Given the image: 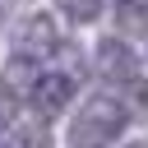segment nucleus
<instances>
[{"label": "nucleus", "mask_w": 148, "mask_h": 148, "mask_svg": "<svg viewBox=\"0 0 148 148\" xmlns=\"http://www.w3.org/2000/svg\"><path fill=\"white\" fill-rule=\"evenodd\" d=\"M116 23L125 37H148V0H116Z\"/></svg>", "instance_id": "5"}, {"label": "nucleus", "mask_w": 148, "mask_h": 148, "mask_svg": "<svg viewBox=\"0 0 148 148\" xmlns=\"http://www.w3.org/2000/svg\"><path fill=\"white\" fill-rule=\"evenodd\" d=\"M130 125V111L116 97H88L69 120V148H106Z\"/></svg>", "instance_id": "1"}, {"label": "nucleus", "mask_w": 148, "mask_h": 148, "mask_svg": "<svg viewBox=\"0 0 148 148\" xmlns=\"http://www.w3.org/2000/svg\"><path fill=\"white\" fill-rule=\"evenodd\" d=\"M130 148H148V143H130Z\"/></svg>", "instance_id": "9"}, {"label": "nucleus", "mask_w": 148, "mask_h": 148, "mask_svg": "<svg viewBox=\"0 0 148 148\" xmlns=\"http://www.w3.org/2000/svg\"><path fill=\"white\" fill-rule=\"evenodd\" d=\"M14 120H18V92H14L9 79H0V134H5Z\"/></svg>", "instance_id": "6"}, {"label": "nucleus", "mask_w": 148, "mask_h": 148, "mask_svg": "<svg viewBox=\"0 0 148 148\" xmlns=\"http://www.w3.org/2000/svg\"><path fill=\"white\" fill-rule=\"evenodd\" d=\"M97 74L111 79V83H130V79L139 74V56H134V46L120 42V37L97 42Z\"/></svg>", "instance_id": "3"}, {"label": "nucleus", "mask_w": 148, "mask_h": 148, "mask_svg": "<svg viewBox=\"0 0 148 148\" xmlns=\"http://www.w3.org/2000/svg\"><path fill=\"white\" fill-rule=\"evenodd\" d=\"M0 148H9V139H0Z\"/></svg>", "instance_id": "8"}, {"label": "nucleus", "mask_w": 148, "mask_h": 148, "mask_svg": "<svg viewBox=\"0 0 148 148\" xmlns=\"http://www.w3.org/2000/svg\"><path fill=\"white\" fill-rule=\"evenodd\" d=\"M32 106L42 111V116H56V111H65L69 106V97H74V79L69 74H60V69H46V74H37L32 79Z\"/></svg>", "instance_id": "4"}, {"label": "nucleus", "mask_w": 148, "mask_h": 148, "mask_svg": "<svg viewBox=\"0 0 148 148\" xmlns=\"http://www.w3.org/2000/svg\"><path fill=\"white\" fill-rule=\"evenodd\" d=\"M65 5V14L74 18V23H92L97 14H102V0H60Z\"/></svg>", "instance_id": "7"}, {"label": "nucleus", "mask_w": 148, "mask_h": 148, "mask_svg": "<svg viewBox=\"0 0 148 148\" xmlns=\"http://www.w3.org/2000/svg\"><path fill=\"white\" fill-rule=\"evenodd\" d=\"M9 46H14V56H23V60H46L51 51H60V23H56L46 9H32V14H23V18L14 23Z\"/></svg>", "instance_id": "2"}]
</instances>
